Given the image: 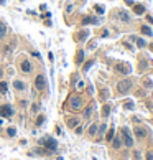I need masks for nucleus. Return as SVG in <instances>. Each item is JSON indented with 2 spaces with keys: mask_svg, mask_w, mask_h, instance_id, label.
<instances>
[{
  "mask_svg": "<svg viewBox=\"0 0 153 160\" xmlns=\"http://www.w3.org/2000/svg\"><path fill=\"white\" fill-rule=\"evenodd\" d=\"M20 69H21V73H25V74H28V73H31L33 66H31V63H30L28 59H23V61L20 63Z\"/></svg>",
  "mask_w": 153,
  "mask_h": 160,
  "instance_id": "0eeeda50",
  "label": "nucleus"
},
{
  "mask_svg": "<svg viewBox=\"0 0 153 160\" xmlns=\"http://www.w3.org/2000/svg\"><path fill=\"white\" fill-rule=\"evenodd\" d=\"M7 4V2H5V0H0V5H5Z\"/></svg>",
  "mask_w": 153,
  "mask_h": 160,
  "instance_id": "79ce46f5",
  "label": "nucleus"
},
{
  "mask_svg": "<svg viewBox=\"0 0 153 160\" xmlns=\"http://www.w3.org/2000/svg\"><path fill=\"white\" fill-rule=\"evenodd\" d=\"M87 35H89V31H87V30H83V31H79V33L76 35V40H78V41H86Z\"/></svg>",
  "mask_w": 153,
  "mask_h": 160,
  "instance_id": "4468645a",
  "label": "nucleus"
},
{
  "mask_svg": "<svg viewBox=\"0 0 153 160\" xmlns=\"http://www.w3.org/2000/svg\"><path fill=\"white\" fill-rule=\"evenodd\" d=\"M7 91H9L7 81H0V94H7Z\"/></svg>",
  "mask_w": 153,
  "mask_h": 160,
  "instance_id": "f3484780",
  "label": "nucleus"
},
{
  "mask_svg": "<svg viewBox=\"0 0 153 160\" xmlns=\"http://www.w3.org/2000/svg\"><path fill=\"white\" fill-rule=\"evenodd\" d=\"M105 139H107L109 142H110V140L114 139V127H110V131L107 132V137H105Z\"/></svg>",
  "mask_w": 153,
  "mask_h": 160,
  "instance_id": "cd10ccee",
  "label": "nucleus"
},
{
  "mask_svg": "<svg viewBox=\"0 0 153 160\" xmlns=\"http://www.w3.org/2000/svg\"><path fill=\"white\" fill-rule=\"evenodd\" d=\"M109 114H110V106L105 104V106H104V109H102V116H104V117H107Z\"/></svg>",
  "mask_w": 153,
  "mask_h": 160,
  "instance_id": "5701e85b",
  "label": "nucleus"
},
{
  "mask_svg": "<svg viewBox=\"0 0 153 160\" xmlns=\"http://www.w3.org/2000/svg\"><path fill=\"white\" fill-rule=\"evenodd\" d=\"M115 15H117V18H119V20H122V21H130V15H128L127 12H124V10H119Z\"/></svg>",
  "mask_w": 153,
  "mask_h": 160,
  "instance_id": "f8f14e48",
  "label": "nucleus"
},
{
  "mask_svg": "<svg viewBox=\"0 0 153 160\" xmlns=\"http://www.w3.org/2000/svg\"><path fill=\"white\" fill-rule=\"evenodd\" d=\"M41 17H43V18H51V13H50V12H46V13H43Z\"/></svg>",
  "mask_w": 153,
  "mask_h": 160,
  "instance_id": "72a5a7b5",
  "label": "nucleus"
},
{
  "mask_svg": "<svg viewBox=\"0 0 153 160\" xmlns=\"http://www.w3.org/2000/svg\"><path fill=\"white\" fill-rule=\"evenodd\" d=\"M133 107V102H125V109H132Z\"/></svg>",
  "mask_w": 153,
  "mask_h": 160,
  "instance_id": "473e14b6",
  "label": "nucleus"
},
{
  "mask_svg": "<svg viewBox=\"0 0 153 160\" xmlns=\"http://www.w3.org/2000/svg\"><path fill=\"white\" fill-rule=\"evenodd\" d=\"M68 106H69V107H71L73 111H79V109H83V106H84L83 97L78 96V94L71 96V97H69V101H68Z\"/></svg>",
  "mask_w": 153,
  "mask_h": 160,
  "instance_id": "f03ea898",
  "label": "nucleus"
},
{
  "mask_svg": "<svg viewBox=\"0 0 153 160\" xmlns=\"http://www.w3.org/2000/svg\"><path fill=\"white\" fill-rule=\"evenodd\" d=\"M150 48H152V50H153V45H152V46H150Z\"/></svg>",
  "mask_w": 153,
  "mask_h": 160,
  "instance_id": "37998d69",
  "label": "nucleus"
},
{
  "mask_svg": "<svg viewBox=\"0 0 153 160\" xmlns=\"http://www.w3.org/2000/svg\"><path fill=\"white\" fill-rule=\"evenodd\" d=\"M135 135L138 137V139H143V137H145V129H142V127H137V129H135Z\"/></svg>",
  "mask_w": 153,
  "mask_h": 160,
  "instance_id": "aec40b11",
  "label": "nucleus"
},
{
  "mask_svg": "<svg viewBox=\"0 0 153 160\" xmlns=\"http://www.w3.org/2000/svg\"><path fill=\"white\" fill-rule=\"evenodd\" d=\"M112 147L114 149H120L122 147V139H120V137H114V139H112Z\"/></svg>",
  "mask_w": 153,
  "mask_h": 160,
  "instance_id": "dca6fc26",
  "label": "nucleus"
},
{
  "mask_svg": "<svg viewBox=\"0 0 153 160\" xmlns=\"http://www.w3.org/2000/svg\"><path fill=\"white\" fill-rule=\"evenodd\" d=\"M38 109H40L38 104H31V112H38Z\"/></svg>",
  "mask_w": 153,
  "mask_h": 160,
  "instance_id": "7c9ffc66",
  "label": "nucleus"
},
{
  "mask_svg": "<svg viewBox=\"0 0 153 160\" xmlns=\"http://www.w3.org/2000/svg\"><path fill=\"white\" fill-rule=\"evenodd\" d=\"M115 69L119 73H124V74H128V73L132 71V68H130V64H127V63H119L115 66Z\"/></svg>",
  "mask_w": 153,
  "mask_h": 160,
  "instance_id": "6e6552de",
  "label": "nucleus"
},
{
  "mask_svg": "<svg viewBox=\"0 0 153 160\" xmlns=\"http://www.w3.org/2000/svg\"><path fill=\"white\" fill-rule=\"evenodd\" d=\"M26 13L28 15H36V12H33V10H26Z\"/></svg>",
  "mask_w": 153,
  "mask_h": 160,
  "instance_id": "58836bf2",
  "label": "nucleus"
},
{
  "mask_svg": "<svg viewBox=\"0 0 153 160\" xmlns=\"http://www.w3.org/2000/svg\"><path fill=\"white\" fill-rule=\"evenodd\" d=\"M66 126L69 127V129H74V127L79 126V119H78V117H69V119L66 121Z\"/></svg>",
  "mask_w": 153,
  "mask_h": 160,
  "instance_id": "ddd939ff",
  "label": "nucleus"
},
{
  "mask_svg": "<svg viewBox=\"0 0 153 160\" xmlns=\"http://www.w3.org/2000/svg\"><path fill=\"white\" fill-rule=\"evenodd\" d=\"M107 131V126H105V124H102V126L99 127V132H100V135H104V132Z\"/></svg>",
  "mask_w": 153,
  "mask_h": 160,
  "instance_id": "c756f323",
  "label": "nucleus"
},
{
  "mask_svg": "<svg viewBox=\"0 0 153 160\" xmlns=\"http://www.w3.org/2000/svg\"><path fill=\"white\" fill-rule=\"evenodd\" d=\"M7 31H9V26H7V23L0 20V40H4V38L7 36Z\"/></svg>",
  "mask_w": 153,
  "mask_h": 160,
  "instance_id": "9b49d317",
  "label": "nucleus"
},
{
  "mask_svg": "<svg viewBox=\"0 0 153 160\" xmlns=\"http://www.w3.org/2000/svg\"><path fill=\"white\" fill-rule=\"evenodd\" d=\"M13 89L21 93V91H25V89H26V84L21 79H15V81H13Z\"/></svg>",
  "mask_w": 153,
  "mask_h": 160,
  "instance_id": "1a4fd4ad",
  "label": "nucleus"
},
{
  "mask_svg": "<svg viewBox=\"0 0 153 160\" xmlns=\"http://www.w3.org/2000/svg\"><path fill=\"white\" fill-rule=\"evenodd\" d=\"M92 64H94V59H89V61H87V63L84 64V73H87V71H89V68H91Z\"/></svg>",
  "mask_w": 153,
  "mask_h": 160,
  "instance_id": "a878e982",
  "label": "nucleus"
},
{
  "mask_svg": "<svg viewBox=\"0 0 153 160\" xmlns=\"http://www.w3.org/2000/svg\"><path fill=\"white\" fill-rule=\"evenodd\" d=\"M13 116V107L10 104L0 106V117H12Z\"/></svg>",
  "mask_w": 153,
  "mask_h": 160,
  "instance_id": "423d86ee",
  "label": "nucleus"
},
{
  "mask_svg": "<svg viewBox=\"0 0 153 160\" xmlns=\"http://www.w3.org/2000/svg\"><path fill=\"white\" fill-rule=\"evenodd\" d=\"M7 134H9V137H13V135L17 134V129H15V127H9V129H7Z\"/></svg>",
  "mask_w": 153,
  "mask_h": 160,
  "instance_id": "bb28decb",
  "label": "nucleus"
},
{
  "mask_svg": "<svg viewBox=\"0 0 153 160\" xmlns=\"http://www.w3.org/2000/svg\"><path fill=\"white\" fill-rule=\"evenodd\" d=\"M40 144H41L45 149H48V152H54L56 149H58V142H56L53 137H50V135L43 137V139L40 140Z\"/></svg>",
  "mask_w": 153,
  "mask_h": 160,
  "instance_id": "f257e3e1",
  "label": "nucleus"
},
{
  "mask_svg": "<svg viewBox=\"0 0 153 160\" xmlns=\"http://www.w3.org/2000/svg\"><path fill=\"white\" fill-rule=\"evenodd\" d=\"M135 41H137V46H138V48H143L145 45H147L143 38H135Z\"/></svg>",
  "mask_w": 153,
  "mask_h": 160,
  "instance_id": "b1692460",
  "label": "nucleus"
},
{
  "mask_svg": "<svg viewBox=\"0 0 153 160\" xmlns=\"http://www.w3.org/2000/svg\"><path fill=\"white\" fill-rule=\"evenodd\" d=\"M122 139H124V144L127 147H132L133 145V139H132V135H130L128 127H124V129H122Z\"/></svg>",
  "mask_w": 153,
  "mask_h": 160,
  "instance_id": "39448f33",
  "label": "nucleus"
},
{
  "mask_svg": "<svg viewBox=\"0 0 153 160\" xmlns=\"http://www.w3.org/2000/svg\"><path fill=\"white\" fill-rule=\"evenodd\" d=\"M87 91H89V94H92V93H94V88H92V86H89V88H87Z\"/></svg>",
  "mask_w": 153,
  "mask_h": 160,
  "instance_id": "ea45409f",
  "label": "nucleus"
},
{
  "mask_svg": "<svg viewBox=\"0 0 153 160\" xmlns=\"http://www.w3.org/2000/svg\"><path fill=\"white\" fill-rule=\"evenodd\" d=\"M92 112H94V104H89L84 111V119H89L92 116Z\"/></svg>",
  "mask_w": 153,
  "mask_h": 160,
  "instance_id": "2eb2a0df",
  "label": "nucleus"
},
{
  "mask_svg": "<svg viewBox=\"0 0 153 160\" xmlns=\"http://www.w3.org/2000/svg\"><path fill=\"white\" fill-rule=\"evenodd\" d=\"M147 160H153V154H150L148 152V154H147Z\"/></svg>",
  "mask_w": 153,
  "mask_h": 160,
  "instance_id": "e433bc0d",
  "label": "nucleus"
},
{
  "mask_svg": "<svg viewBox=\"0 0 153 160\" xmlns=\"http://www.w3.org/2000/svg\"><path fill=\"white\" fill-rule=\"evenodd\" d=\"M45 121H46L45 116H38V119H36V126H38V127L43 126V124H45Z\"/></svg>",
  "mask_w": 153,
  "mask_h": 160,
  "instance_id": "393cba45",
  "label": "nucleus"
},
{
  "mask_svg": "<svg viewBox=\"0 0 153 160\" xmlns=\"http://www.w3.org/2000/svg\"><path fill=\"white\" fill-rule=\"evenodd\" d=\"M94 9H95V12H97V13H100V15H104V12H105V10H104V7H102V5H95Z\"/></svg>",
  "mask_w": 153,
  "mask_h": 160,
  "instance_id": "c85d7f7f",
  "label": "nucleus"
},
{
  "mask_svg": "<svg viewBox=\"0 0 153 160\" xmlns=\"http://www.w3.org/2000/svg\"><path fill=\"white\" fill-rule=\"evenodd\" d=\"M142 33H145L147 36H152L153 31L150 30V26H148V25H143V26H142Z\"/></svg>",
  "mask_w": 153,
  "mask_h": 160,
  "instance_id": "412c9836",
  "label": "nucleus"
},
{
  "mask_svg": "<svg viewBox=\"0 0 153 160\" xmlns=\"http://www.w3.org/2000/svg\"><path fill=\"white\" fill-rule=\"evenodd\" d=\"M83 59H84V51L79 50L78 55H76V64H81V63H83Z\"/></svg>",
  "mask_w": 153,
  "mask_h": 160,
  "instance_id": "a211bd4d",
  "label": "nucleus"
},
{
  "mask_svg": "<svg viewBox=\"0 0 153 160\" xmlns=\"http://www.w3.org/2000/svg\"><path fill=\"white\" fill-rule=\"evenodd\" d=\"M133 12H135L137 15H143L145 7H143V5H135V7H133Z\"/></svg>",
  "mask_w": 153,
  "mask_h": 160,
  "instance_id": "6ab92c4d",
  "label": "nucleus"
},
{
  "mask_svg": "<svg viewBox=\"0 0 153 160\" xmlns=\"http://www.w3.org/2000/svg\"><path fill=\"white\" fill-rule=\"evenodd\" d=\"M130 88H132V81L130 79H122L117 83V93L119 94H127L128 91H130Z\"/></svg>",
  "mask_w": 153,
  "mask_h": 160,
  "instance_id": "7ed1b4c3",
  "label": "nucleus"
},
{
  "mask_svg": "<svg viewBox=\"0 0 153 160\" xmlns=\"http://www.w3.org/2000/svg\"><path fill=\"white\" fill-rule=\"evenodd\" d=\"M13 48H15V41H10L9 45H5L4 50H2V53H4V56H9L10 53L13 51Z\"/></svg>",
  "mask_w": 153,
  "mask_h": 160,
  "instance_id": "9d476101",
  "label": "nucleus"
},
{
  "mask_svg": "<svg viewBox=\"0 0 153 160\" xmlns=\"http://www.w3.org/2000/svg\"><path fill=\"white\" fill-rule=\"evenodd\" d=\"M84 88V81H79L78 83V89H83Z\"/></svg>",
  "mask_w": 153,
  "mask_h": 160,
  "instance_id": "f704fd0d",
  "label": "nucleus"
},
{
  "mask_svg": "<svg viewBox=\"0 0 153 160\" xmlns=\"http://www.w3.org/2000/svg\"><path fill=\"white\" fill-rule=\"evenodd\" d=\"M97 129H99L97 124H92V126L89 127V135H95V134H97Z\"/></svg>",
  "mask_w": 153,
  "mask_h": 160,
  "instance_id": "4be33fe9",
  "label": "nucleus"
},
{
  "mask_svg": "<svg viewBox=\"0 0 153 160\" xmlns=\"http://www.w3.org/2000/svg\"><path fill=\"white\" fill-rule=\"evenodd\" d=\"M46 76L45 74H38L36 78H35V88L38 89V91H45L46 89Z\"/></svg>",
  "mask_w": 153,
  "mask_h": 160,
  "instance_id": "20e7f679",
  "label": "nucleus"
},
{
  "mask_svg": "<svg viewBox=\"0 0 153 160\" xmlns=\"http://www.w3.org/2000/svg\"><path fill=\"white\" fill-rule=\"evenodd\" d=\"M2 78H4V68L0 66V81H2Z\"/></svg>",
  "mask_w": 153,
  "mask_h": 160,
  "instance_id": "4c0bfd02",
  "label": "nucleus"
},
{
  "mask_svg": "<svg viewBox=\"0 0 153 160\" xmlns=\"http://www.w3.org/2000/svg\"><path fill=\"white\" fill-rule=\"evenodd\" d=\"M40 10H43V12H45V10H46V5L41 4V5H40Z\"/></svg>",
  "mask_w": 153,
  "mask_h": 160,
  "instance_id": "a19ab883",
  "label": "nucleus"
},
{
  "mask_svg": "<svg viewBox=\"0 0 153 160\" xmlns=\"http://www.w3.org/2000/svg\"><path fill=\"white\" fill-rule=\"evenodd\" d=\"M74 129H76V134H83V127H81V126H78V127H74Z\"/></svg>",
  "mask_w": 153,
  "mask_h": 160,
  "instance_id": "2f4dec72",
  "label": "nucleus"
},
{
  "mask_svg": "<svg viewBox=\"0 0 153 160\" xmlns=\"http://www.w3.org/2000/svg\"><path fill=\"white\" fill-rule=\"evenodd\" d=\"M71 10H73V4H68L66 5V12H71Z\"/></svg>",
  "mask_w": 153,
  "mask_h": 160,
  "instance_id": "c9c22d12",
  "label": "nucleus"
}]
</instances>
